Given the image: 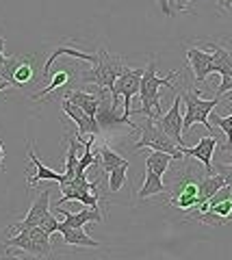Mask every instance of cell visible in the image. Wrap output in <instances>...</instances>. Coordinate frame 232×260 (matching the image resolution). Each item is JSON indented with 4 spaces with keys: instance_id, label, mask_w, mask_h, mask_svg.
Here are the masks:
<instances>
[{
    "instance_id": "1",
    "label": "cell",
    "mask_w": 232,
    "mask_h": 260,
    "mask_svg": "<svg viewBox=\"0 0 232 260\" xmlns=\"http://www.w3.org/2000/svg\"><path fill=\"white\" fill-rule=\"evenodd\" d=\"M185 158H180V169L174 172L172 176V191H170V204L174 208L182 210V213H191L200 206V184H202L204 176L197 174L195 169L189 167V162H182Z\"/></svg>"
},
{
    "instance_id": "2",
    "label": "cell",
    "mask_w": 232,
    "mask_h": 260,
    "mask_svg": "<svg viewBox=\"0 0 232 260\" xmlns=\"http://www.w3.org/2000/svg\"><path fill=\"white\" fill-rule=\"evenodd\" d=\"M178 76V72H170L167 76H158L156 74V59H150L148 68L143 70V76H141V87H139V98H141V109L137 113L146 117H161V95H158V89L161 87H170L174 89L172 78Z\"/></svg>"
},
{
    "instance_id": "3",
    "label": "cell",
    "mask_w": 232,
    "mask_h": 260,
    "mask_svg": "<svg viewBox=\"0 0 232 260\" xmlns=\"http://www.w3.org/2000/svg\"><path fill=\"white\" fill-rule=\"evenodd\" d=\"M128 70V65L119 59V56L109 54L107 50H98V63L93 65L91 70H87L81 74L83 83H91L95 87L107 89L109 93H113L115 80Z\"/></svg>"
},
{
    "instance_id": "4",
    "label": "cell",
    "mask_w": 232,
    "mask_h": 260,
    "mask_svg": "<svg viewBox=\"0 0 232 260\" xmlns=\"http://www.w3.org/2000/svg\"><path fill=\"white\" fill-rule=\"evenodd\" d=\"M5 243H7V247H15L28 256H35V258H50L52 256L50 234L44 232L39 225L24 228V230L15 232V237H9Z\"/></svg>"
},
{
    "instance_id": "5",
    "label": "cell",
    "mask_w": 232,
    "mask_h": 260,
    "mask_svg": "<svg viewBox=\"0 0 232 260\" xmlns=\"http://www.w3.org/2000/svg\"><path fill=\"white\" fill-rule=\"evenodd\" d=\"M182 100H185V115H182V128L189 130L193 124H202L209 133H213V126L209 121V115L215 111V107L219 104L221 98L215 95L213 100H204V98H200V91L197 89H185V91L180 93Z\"/></svg>"
},
{
    "instance_id": "6",
    "label": "cell",
    "mask_w": 232,
    "mask_h": 260,
    "mask_svg": "<svg viewBox=\"0 0 232 260\" xmlns=\"http://www.w3.org/2000/svg\"><path fill=\"white\" fill-rule=\"evenodd\" d=\"M143 148L158 150V152H167V154H172L176 160L185 158V152L178 148V143H176L172 137L167 135L165 130L158 126L152 117H148V121L143 124V128H141V139L135 143V150H143Z\"/></svg>"
},
{
    "instance_id": "7",
    "label": "cell",
    "mask_w": 232,
    "mask_h": 260,
    "mask_svg": "<svg viewBox=\"0 0 232 260\" xmlns=\"http://www.w3.org/2000/svg\"><path fill=\"white\" fill-rule=\"evenodd\" d=\"M141 76H143V70H132L128 68L122 76L115 80V87H113V93H111V104H113V109L119 107V98L124 100V111L122 115L130 119L132 115V109H130V102L135 95H139V87H141Z\"/></svg>"
},
{
    "instance_id": "8",
    "label": "cell",
    "mask_w": 232,
    "mask_h": 260,
    "mask_svg": "<svg viewBox=\"0 0 232 260\" xmlns=\"http://www.w3.org/2000/svg\"><path fill=\"white\" fill-rule=\"evenodd\" d=\"M180 102H182V95H176L174 98V104H172V109L165 113V115H161V117H156L154 121L158 126H161L167 135L172 137V139L178 143V148L185 152V148H187V143H185V139H182V113H180Z\"/></svg>"
},
{
    "instance_id": "9",
    "label": "cell",
    "mask_w": 232,
    "mask_h": 260,
    "mask_svg": "<svg viewBox=\"0 0 232 260\" xmlns=\"http://www.w3.org/2000/svg\"><path fill=\"white\" fill-rule=\"evenodd\" d=\"M209 48L215 59V72L221 76V85L217 87V98H221L223 93L232 91V52L219 44H209Z\"/></svg>"
},
{
    "instance_id": "10",
    "label": "cell",
    "mask_w": 232,
    "mask_h": 260,
    "mask_svg": "<svg viewBox=\"0 0 232 260\" xmlns=\"http://www.w3.org/2000/svg\"><path fill=\"white\" fill-rule=\"evenodd\" d=\"M232 219V193L226 195L223 200H209V208L197 217L200 223L204 225H223Z\"/></svg>"
},
{
    "instance_id": "11",
    "label": "cell",
    "mask_w": 232,
    "mask_h": 260,
    "mask_svg": "<svg viewBox=\"0 0 232 260\" xmlns=\"http://www.w3.org/2000/svg\"><path fill=\"white\" fill-rule=\"evenodd\" d=\"M187 63L193 70V78L195 83H204L211 74H217L215 72V59L213 52H206L202 48H189L187 50Z\"/></svg>"
},
{
    "instance_id": "12",
    "label": "cell",
    "mask_w": 232,
    "mask_h": 260,
    "mask_svg": "<svg viewBox=\"0 0 232 260\" xmlns=\"http://www.w3.org/2000/svg\"><path fill=\"white\" fill-rule=\"evenodd\" d=\"M61 109H63V113H65L70 119H74V124L78 126V135H95V137H98L100 128H102L98 117L87 115L81 107H76L74 102L65 100V98H63V102H61Z\"/></svg>"
},
{
    "instance_id": "13",
    "label": "cell",
    "mask_w": 232,
    "mask_h": 260,
    "mask_svg": "<svg viewBox=\"0 0 232 260\" xmlns=\"http://www.w3.org/2000/svg\"><path fill=\"white\" fill-rule=\"evenodd\" d=\"M46 213H50V191H48V189L33 202V206H30V210L26 213V217H24L22 221L13 223V225L9 228V232H20V230H24V228L39 225V223H42V219L46 217Z\"/></svg>"
},
{
    "instance_id": "14",
    "label": "cell",
    "mask_w": 232,
    "mask_h": 260,
    "mask_svg": "<svg viewBox=\"0 0 232 260\" xmlns=\"http://www.w3.org/2000/svg\"><path fill=\"white\" fill-rule=\"evenodd\" d=\"M215 150H217V139H215L213 135H209V137H202V139L197 141V145H193V148L187 145L185 158H197L204 165L206 174H215V169H213V152Z\"/></svg>"
},
{
    "instance_id": "15",
    "label": "cell",
    "mask_w": 232,
    "mask_h": 260,
    "mask_svg": "<svg viewBox=\"0 0 232 260\" xmlns=\"http://www.w3.org/2000/svg\"><path fill=\"white\" fill-rule=\"evenodd\" d=\"M57 213L61 217H65L61 223L72 225V228H83L85 223H100L107 219L102 206H89V208L81 210V213H65V210H61V206H57Z\"/></svg>"
},
{
    "instance_id": "16",
    "label": "cell",
    "mask_w": 232,
    "mask_h": 260,
    "mask_svg": "<svg viewBox=\"0 0 232 260\" xmlns=\"http://www.w3.org/2000/svg\"><path fill=\"white\" fill-rule=\"evenodd\" d=\"M61 98L65 100L74 102L76 107H81L87 115H98V109H100V100H102V89L98 87V93H87V91H81V89H68L63 91Z\"/></svg>"
},
{
    "instance_id": "17",
    "label": "cell",
    "mask_w": 232,
    "mask_h": 260,
    "mask_svg": "<svg viewBox=\"0 0 232 260\" xmlns=\"http://www.w3.org/2000/svg\"><path fill=\"white\" fill-rule=\"evenodd\" d=\"M59 56H72V59L87 61V63H91V65L98 63V52H95V54H89V52L76 50L74 46H59L57 50H54L50 56H48V61H46V65H44V80H50V68H52L54 63H57Z\"/></svg>"
},
{
    "instance_id": "18",
    "label": "cell",
    "mask_w": 232,
    "mask_h": 260,
    "mask_svg": "<svg viewBox=\"0 0 232 260\" xmlns=\"http://www.w3.org/2000/svg\"><path fill=\"white\" fill-rule=\"evenodd\" d=\"M59 234L63 237V243L65 245H74V247H100V243L91 239L83 228H72L59 221Z\"/></svg>"
},
{
    "instance_id": "19",
    "label": "cell",
    "mask_w": 232,
    "mask_h": 260,
    "mask_svg": "<svg viewBox=\"0 0 232 260\" xmlns=\"http://www.w3.org/2000/svg\"><path fill=\"white\" fill-rule=\"evenodd\" d=\"M28 158H30V165H35V176L28 178V186H37L42 180H54V182L65 180V174H57V172H52V169H48L44 162L37 158V154H35L33 148L28 150Z\"/></svg>"
},
{
    "instance_id": "20",
    "label": "cell",
    "mask_w": 232,
    "mask_h": 260,
    "mask_svg": "<svg viewBox=\"0 0 232 260\" xmlns=\"http://www.w3.org/2000/svg\"><path fill=\"white\" fill-rule=\"evenodd\" d=\"M167 191V186L163 182V176H158L154 172L146 169V178H143V184L139 189V200H146L152 198V195H163Z\"/></svg>"
},
{
    "instance_id": "21",
    "label": "cell",
    "mask_w": 232,
    "mask_h": 260,
    "mask_svg": "<svg viewBox=\"0 0 232 260\" xmlns=\"http://www.w3.org/2000/svg\"><path fill=\"white\" fill-rule=\"evenodd\" d=\"M174 160H176V158L172 156V154L152 150V152L148 154V158H146V169H150V172H154V174H158V176H163L165 172H170V167H172Z\"/></svg>"
},
{
    "instance_id": "22",
    "label": "cell",
    "mask_w": 232,
    "mask_h": 260,
    "mask_svg": "<svg viewBox=\"0 0 232 260\" xmlns=\"http://www.w3.org/2000/svg\"><path fill=\"white\" fill-rule=\"evenodd\" d=\"M72 80V72H68V70H61V72H57L52 78H50V83H48V87L46 89H42L39 93H35L33 95V100H42V98H46V95H50L52 91H57V89H61V87H65L68 83Z\"/></svg>"
},
{
    "instance_id": "23",
    "label": "cell",
    "mask_w": 232,
    "mask_h": 260,
    "mask_svg": "<svg viewBox=\"0 0 232 260\" xmlns=\"http://www.w3.org/2000/svg\"><path fill=\"white\" fill-rule=\"evenodd\" d=\"M100 162H102V169H105V174L113 172V169L119 167V165H128V160L119 156L117 152H113L109 145H102V148H100Z\"/></svg>"
},
{
    "instance_id": "24",
    "label": "cell",
    "mask_w": 232,
    "mask_h": 260,
    "mask_svg": "<svg viewBox=\"0 0 232 260\" xmlns=\"http://www.w3.org/2000/svg\"><path fill=\"white\" fill-rule=\"evenodd\" d=\"M33 78H35V68H33V63H30V56H24V61L18 65V70H15L13 87H24Z\"/></svg>"
},
{
    "instance_id": "25",
    "label": "cell",
    "mask_w": 232,
    "mask_h": 260,
    "mask_svg": "<svg viewBox=\"0 0 232 260\" xmlns=\"http://www.w3.org/2000/svg\"><path fill=\"white\" fill-rule=\"evenodd\" d=\"M158 7H161V11L165 15H170V18H174L176 13H185L189 11V7L195 3V0H156Z\"/></svg>"
},
{
    "instance_id": "26",
    "label": "cell",
    "mask_w": 232,
    "mask_h": 260,
    "mask_svg": "<svg viewBox=\"0 0 232 260\" xmlns=\"http://www.w3.org/2000/svg\"><path fill=\"white\" fill-rule=\"evenodd\" d=\"M83 145V143H81ZM78 141L76 139H70V148H68V162H65V180L63 182H68L72 180V178L76 176V165H78V158H76V154H78Z\"/></svg>"
},
{
    "instance_id": "27",
    "label": "cell",
    "mask_w": 232,
    "mask_h": 260,
    "mask_svg": "<svg viewBox=\"0 0 232 260\" xmlns=\"http://www.w3.org/2000/svg\"><path fill=\"white\" fill-rule=\"evenodd\" d=\"M128 167H130V162H128V165H119V167L113 169V172H109V191L111 193H117L124 186Z\"/></svg>"
},
{
    "instance_id": "28",
    "label": "cell",
    "mask_w": 232,
    "mask_h": 260,
    "mask_svg": "<svg viewBox=\"0 0 232 260\" xmlns=\"http://www.w3.org/2000/svg\"><path fill=\"white\" fill-rule=\"evenodd\" d=\"M228 100L232 102V95L228 98ZM213 115V113H211ZM213 121L217 124L221 130H223V135H226V139H228V143L223 145V150H228V152H232V115H228V117H219V115H213Z\"/></svg>"
},
{
    "instance_id": "29",
    "label": "cell",
    "mask_w": 232,
    "mask_h": 260,
    "mask_svg": "<svg viewBox=\"0 0 232 260\" xmlns=\"http://www.w3.org/2000/svg\"><path fill=\"white\" fill-rule=\"evenodd\" d=\"M39 228H42L44 232H48V234L52 237L54 232H59V221H57V217H52V213H46V217L42 219Z\"/></svg>"
},
{
    "instance_id": "30",
    "label": "cell",
    "mask_w": 232,
    "mask_h": 260,
    "mask_svg": "<svg viewBox=\"0 0 232 260\" xmlns=\"http://www.w3.org/2000/svg\"><path fill=\"white\" fill-rule=\"evenodd\" d=\"M217 174L223 176V180H226V184L232 186V162H219L217 167H213Z\"/></svg>"
},
{
    "instance_id": "31",
    "label": "cell",
    "mask_w": 232,
    "mask_h": 260,
    "mask_svg": "<svg viewBox=\"0 0 232 260\" xmlns=\"http://www.w3.org/2000/svg\"><path fill=\"white\" fill-rule=\"evenodd\" d=\"M9 87H11V83H9V80L0 78V91H5V89H9Z\"/></svg>"
},
{
    "instance_id": "32",
    "label": "cell",
    "mask_w": 232,
    "mask_h": 260,
    "mask_svg": "<svg viewBox=\"0 0 232 260\" xmlns=\"http://www.w3.org/2000/svg\"><path fill=\"white\" fill-rule=\"evenodd\" d=\"M3 160H5V150H3V143H0V169H3Z\"/></svg>"
},
{
    "instance_id": "33",
    "label": "cell",
    "mask_w": 232,
    "mask_h": 260,
    "mask_svg": "<svg viewBox=\"0 0 232 260\" xmlns=\"http://www.w3.org/2000/svg\"><path fill=\"white\" fill-rule=\"evenodd\" d=\"M5 44H7V42H5L3 37H0V52H5Z\"/></svg>"
}]
</instances>
